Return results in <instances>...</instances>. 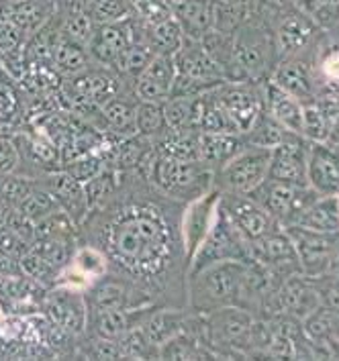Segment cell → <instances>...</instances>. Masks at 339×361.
I'll return each mask as SVG.
<instances>
[{
    "label": "cell",
    "mask_w": 339,
    "mask_h": 361,
    "mask_svg": "<svg viewBox=\"0 0 339 361\" xmlns=\"http://www.w3.org/2000/svg\"><path fill=\"white\" fill-rule=\"evenodd\" d=\"M244 145V139H239V135L201 131L198 135V161L215 173Z\"/></svg>",
    "instance_id": "d4e9b609"
},
{
    "label": "cell",
    "mask_w": 339,
    "mask_h": 361,
    "mask_svg": "<svg viewBox=\"0 0 339 361\" xmlns=\"http://www.w3.org/2000/svg\"><path fill=\"white\" fill-rule=\"evenodd\" d=\"M321 76L325 84L339 88V41L331 45V49L323 56L319 63Z\"/></svg>",
    "instance_id": "681fc988"
},
{
    "label": "cell",
    "mask_w": 339,
    "mask_h": 361,
    "mask_svg": "<svg viewBox=\"0 0 339 361\" xmlns=\"http://www.w3.org/2000/svg\"><path fill=\"white\" fill-rule=\"evenodd\" d=\"M29 155L33 161H39L37 166H52L59 161V152L57 147L47 139V137H31L29 139Z\"/></svg>",
    "instance_id": "7dc6e473"
},
{
    "label": "cell",
    "mask_w": 339,
    "mask_h": 361,
    "mask_svg": "<svg viewBox=\"0 0 339 361\" xmlns=\"http://www.w3.org/2000/svg\"><path fill=\"white\" fill-rule=\"evenodd\" d=\"M41 186H45L47 190L54 194L57 204L66 210L74 223H82L86 212H88V202H86V194L84 186L74 180L66 170L49 171L45 176L43 182H39Z\"/></svg>",
    "instance_id": "ffe728a7"
},
{
    "label": "cell",
    "mask_w": 339,
    "mask_h": 361,
    "mask_svg": "<svg viewBox=\"0 0 339 361\" xmlns=\"http://www.w3.org/2000/svg\"><path fill=\"white\" fill-rule=\"evenodd\" d=\"M135 104L125 100L119 92L114 98L107 100L100 106V116H102V121L111 133L121 135V137L137 135V131H135Z\"/></svg>",
    "instance_id": "f1b7e54d"
},
{
    "label": "cell",
    "mask_w": 339,
    "mask_h": 361,
    "mask_svg": "<svg viewBox=\"0 0 339 361\" xmlns=\"http://www.w3.org/2000/svg\"><path fill=\"white\" fill-rule=\"evenodd\" d=\"M2 326H4V317H2V308H0V331H2Z\"/></svg>",
    "instance_id": "f5cc1de1"
},
{
    "label": "cell",
    "mask_w": 339,
    "mask_h": 361,
    "mask_svg": "<svg viewBox=\"0 0 339 361\" xmlns=\"http://www.w3.org/2000/svg\"><path fill=\"white\" fill-rule=\"evenodd\" d=\"M52 61H54V68L59 74H66L70 78L88 70L90 63H93L86 45H80V43L70 41L66 37L57 39L54 54H52Z\"/></svg>",
    "instance_id": "83f0119b"
},
{
    "label": "cell",
    "mask_w": 339,
    "mask_h": 361,
    "mask_svg": "<svg viewBox=\"0 0 339 361\" xmlns=\"http://www.w3.org/2000/svg\"><path fill=\"white\" fill-rule=\"evenodd\" d=\"M331 116L329 113L315 102L302 104V137H307L313 143H327V137L331 131Z\"/></svg>",
    "instance_id": "e575fe53"
},
{
    "label": "cell",
    "mask_w": 339,
    "mask_h": 361,
    "mask_svg": "<svg viewBox=\"0 0 339 361\" xmlns=\"http://www.w3.org/2000/svg\"><path fill=\"white\" fill-rule=\"evenodd\" d=\"M74 267L78 274H82L90 286L95 284L96 280H100L102 276L109 274V259L105 255V251L96 245H82L72 253V259L68 262Z\"/></svg>",
    "instance_id": "836d02e7"
},
{
    "label": "cell",
    "mask_w": 339,
    "mask_h": 361,
    "mask_svg": "<svg viewBox=\"0 0 339 361\" xmlns=\"http://www.w3.org/2000/svg\"><path fill=\"white\" fill-rule=\"evenodd\" d=\"M135 17L145 27H153L172 17L170 0H131Z\"/></svg>",
    "instance_id": "b9f144b4"
},
{
    "label": "cell",
    "mask_w": 339,
    "mask_h": 361,
    "mask_svg": "<svg viewBox=\"0 0 339 361\" xmlns=\"http://www.w3.org/2000/svg\"><path fill=\"white\" fill-rule=\"evenodd\" d=\"M317 33V25L309 19L304 13L292 8L280 15L274 29V49H276V59L302 54Z\"/></svg>",
    "instance_id": "5bb4252c"
},
{
    "label": "cell",
    "mask_w": 339,
    "mask_h": 361,
    "mask_svg": "<svg viewBox=\"0 0 339 361\" xmlns=\"http://www.w3.org/2000/svg\"><path fill=\"white\" fill-rule=\"evenodd\" d=\"M272 149L244 145L225 166L213 173L215 186L229 194H251L268 180Z\"/></svg>",
    "instance_id": "5b68a950"
},
{
    "label": "cell",
    "mask_w": 339,
    "mask_h": 361,
    "mask_svg": "<svg viewBox=\"0 0 339 361\" xmlns=\"http://www.w3.org/2000/svg\"><path fill=\"white\" fill-rule=\"evenodd\" d=\"M315 290L319 296L321 308H325L331 314H339V278L325 274L321 278H315Z\"/></svg>",
    "instance_id": "7bdbcfd3"
},
{
    "label": "cell",
    "mask_w": 339,
    "mask_h": 361,
    "mask_svg": "<svg viewBox=\"0 0 339 361\" xmlns=\"http://www.w3.org/2000/svg\"><path fill=\"white\" fill-rule=\"evenodd\" d=\"M272 82L288 94L297 96L301 102L313 98V68L301 54L278 59Z\"/></svg>",
    "instance_id": "d6986e66"
},
{
    "label": "cell",
    "mask_w": 339,
    "mask_h": 361,
    "mask_svg": "<svg viewBox=\"0 0 339 361\" xmlns=\"http://www.w3.org/2000/svg\"><path fill=\"white\" fill-rule=\"evenodd\" d=\"M155 306H143V308H117V310H95L88 312L86 319V331L95 339H107L117 341L121 335L131 331L135 326H141L145 317Z\"/></svg>",
    "instance_id": "9a60e30c"
},
{
    "label": "cell",
    "mask_w": 339,
    "mask_h": 361,
    "mask_svg": "<svg viewBox=\"0 0 339 361\" xmlns=\"http://www.w3.org/2000/svg\"><path fill=\"white\" fill-rule=\"evenodd\" d=\"M145 39L155 56H174L184 43V31L174 17L162 20L153 27H145Z\"/></svg>",
    "instance_id": "f546056e"
},
{
    "label": "cell",
    "mask_w": 339,
    "mask_h": 361,
    "mask_svg": "<svg viewBox=\"0 0 339 361\" xmlns=\"http://www.w3.org/2000/svg\"><path fill=\"white\" fill-rule=\"evenodd\" d=\"M198 135L196 129H164L151 139L155 155L176 161H198Z\"/></svg>",
    "instance_id": "cb8c5ba5"
},
{
    "label": "cell",
    "mask_w": 339,
    "mask_h": 361,
    "mask_svg": "<svg viewBox=\"0 0 339 361\" xmlns=\"http://www.w3.org/2000/svg\"><path fill=\"white\" fill-rule=\"evenodd\" d=\"M153 56L155 54H153V49L150 47L148 39L141 37L137 39V41H133L131 45L114 59L111 70L119 78H131V80H135V78L148 68V63H150Z\"/></svg>",
    "instance_id": "4dcf8cb0"
},
{
    "label": "cell",
    "mask_w": 339,
    "mask_h": 361,
    "mask_svg": "<svg viewBox=\"0 0 339 361\" xmlns=\"http://www.w3.org/2000/svg\"><path fill=\"white\" fill-rule=\"evenodd\" d=\"M309 19L317 25V29L329 31L339 25V0H319L317 6L309 13Z\"/></svg>",
    "instance_id": "f6af8a7d"
},
{
    "label": "cell",
    "mask_w": 339,
    "mask_h": 361,
    "mask_svg": "<svg viewBox=\"0 0 339 361\" xmlns=\"http://www.w3.org/2000/svg\"><path fill=\"white\" fill-rule=\"evenodd\" d=\"M247 262L225 259L189 271L186 310L192 314H207L223 306L237 305Z\"/></svg>",
    "instance_id": "7a4b0ae2"
},
{
    "label": "cell",
    "mask_w": 339,
    "mask_h": 361,
    "mask_svg": "<svg viewBox=\"0 0 339 361\" xmlns=\"http://www.w3.org/2000/svg\"><path fill=\"white\" fill-rule=\"evenodd\" d=\"M45 308L52 321L64 329L66 333L80 335L86 331V319H88V306L84 300V292L57 288L56 292L47 294Z\"/></svg>",
    "instance_id": "2e32d148"
},
{
    "label": "cell",
    "mask_w": 339,
    "mask_h": 361,
    "mask_svg": "<svg viewBox=\"0 0 339 361\" xmlns=\"http://www.w3.org/2000/svg\"><path fill=\"white\" fill-rule=\"evenodd\" d=\"M61 209L59 204H57V200L54 198V194L47 190L45 186H41V184H35V188L27 194V198L20 202L19 207H17V212H20L23 216H27L29 221H39V219H43V216H47L49 212H54V210Z\"/></svg>",
    "instance_id": "74e56055"
},
{
    "label": "cell",
    "mask_w": 339,
    "mask_h": 361,
    "mask_svg": "<svg viewBox=\"0 0 339 361\" xmlns=\"http://www.w3.org/2000/svg\"><path fill=\"white\" fill-rule=\"evenodd\" d=\"M170 6L186 37L201 39L213 29L215 0H170Z\"/></svg>",
    "instance_id": "7402d4cb"
},
{
    "label": "cell",
    "mask_w": 339,
    "mask_h": 361,
    "mask_svg": "<svg viewBox=\"0 0 339 361\" xmlns=\"http://www.w3.org/2000/svg\"><path fill=\"white\" fill-rule=\"evenodd\" d=\"M221 209L247 243H254L280 227V223L251 196L221 192Z\"/></svg>",
    "instance_id": "8fae6325"
},
{
    "label": "cell",
    "mask_w": 339,
    "mask_h": 361,
    "mask_svg": "<svg viewBox=\"0 0 339 361\" xmlns=\"http://www.w3.org/2000/svg\"><path fill=\"white\" fill-rule=\"evenodd\" d=\"M178 227L180 223L176 227L170 223L164 207L133 200L113 210L111 219L100 225V245L96 247L105 251L109 269L117 264L125 280L150 292V286L166 280L174 264H186Z\"/></svg>",
    "instance_id": "6da1fadb"
},
{
    "label": "cell",
    "mask_w": 339,
    "mask_h": 361,
    "mask_svg": "<svg viewBox=\"0 0 339 361\" xmlns=\"http://www.w3.org/2000/svg\"><path fill=\"white\" fill-rule=\"evenodd\" d=\"M251 196L258 204H262L280 225H292L302 210L307 209L319 194L311 186H299L290 182H278V180H266L262 186H258Z\"/></svg>",
    "instance_id": "ba28073f"
},
{
    "label": "cell",
    "mask_w": 339,
    "mask_h": 361,
    "mask_svg": "<svg viewBox=\"0 0 339 361\" xmlns=\"http://www.w3.org/2000/svg\"><path fill=\"white\" fill-rule=\"evenodd\" d=\"M309 152H311V143L302 139V135L288 133L282 143H278L272 149L268 178L278 180V182L309 186V176H307Z\"/></svg>",
    "instance_id": "4fadbf2b"
},
{
    "label": "cell",
    "mask_w": 339,
    "mask_h": 361,
    "mask_svg": "<svg viewBox=\"0 0 339 361\" xmlns=\"http://www.w3.org/2000/svg\"><path fill=\"white\" fill-rule=\"evenodd\" d=\"M189 312L180 308H153L145 321L141 323V331L151 347L157 351L164 343L186 329Z\"/></svg>",
    "instance_id": "603a6c76"
},
{
    "label": "cell",
    "mask_w": 339,
    "mask_h": 361,
    "mask_svg": "<svg viewBox=\"0 0 339 361\" xmlns=\"http://www.w3.org/2000/svg\"><path fill=\"white\" fill-rule=\"evenodd\" d=\"M37 182L33 178L19 173H0V204L8 210H15L27 198V194L35 188Z\"/></svg>",
    "instance_id": "8d00e7d4"
},
{
    "label": "cell",
    "mask_w": 339,
    "mask_h": 361,
    "mask_svg": "<svg viewBox=\"0 0 339 361\" xmlns=\"http://www.w3.org/2000/svg\"><path fill=\"white\" fill-rule=\"evenodd\" d=\"M95 31V20L86 11H72L61 25V37L76 41L80 45H86Z\"/></svg>",
    "instance_id": "60d3db41"
},
{
    "label": "cell",
    "mask_w": 339,
    "mask_h": 361,
    "mask_svg": "<svg viewBox=\"0 0 339 361\" xmlns=\"http://www.w3.org/2000/svg\"><path fill=\"white\" fill-rule=\"evenodd\" d=\"M20 149L17 141L0 137V173H17L20 168Z\"/></svg>",
    "instance_id": "c3c4849f"
},
{
    "label": "cell",
    "mask_w": 339,
    "mask_h": 361,
    "mask_svg": "<svg viewBox=\"0 0 339 361\" xmlns=\"http://www.w3.org/2000/svg\"><path fill=\"white\" fill-rule=\"evenodd\" d=\"M219 204H221V190L213 186L201 196L189 200L184 210L180 212L178 231H180V243H182V253H184L186 264H190V259L194 257V253L198 251L210 233L215 219L219 214Z\"/></svg>",
    "instance_id": "52a82bcc"
},
{
    "label": "cell",
    "mask_w": 339,
    "mask_h": 361,
    "mask_svg": "<svg viewBox=\"0 0 339 361\" xmlns=\"http://www.w3.org/2000/svg\"><path fill=\"white\" fill-rule=\"evenodd\" d=\"M31 247L19 233H15L8 225L0 227V255L13 262H19V257Z\"/></svg>",
    "instance_id": "ee69618b"
},
{
    "label": "cell",
    "mask_w": 339,
    "mask_h": 361,
    "mask_svg": "<svg viewBox=\"0 0 339 361\" xmlns=\"http://www.w3.org/2000/svg\"><path fill=\"white\" fill-rule=\"evenodd\" d=\"M286 235L290 237L302 276L321 278L329 271L333 251L339 243V233H321L301 225H286Z\"/></svg>",
    "instance_id": "9c48e42d"
},
{
    "label": "cell",
    "mask_w": 339,
    "mask_h": 361,
    "mask_svg": "<svg viewBox=\"0 0 339 361\" xmlns=\"http://www.w3.org/2000/svg\"><path fill=\"white\" fill-rule=\"evenodd\" d=\"M145 37V25H139L137 17L111 20L95 25L93 37L86 43L88 56L102 68H111L114 59L121 56L133 41Z\"/></svg>",
    "instance_id": "30bf717a"
},
{
    "label": "cell",
    "mask_w": 339,
    "mask_h": 361,
    "mask_svg": "<svg viewBox=\"0 0 339 361\" xmlns=\"http://www.w3.org/2000/svg\"><path fill=\"white\" fill-rule=\"evenodd\" d=\"M215 96L225 109L229 118L237 127L239 135L245 133L254 121L264 111V94L256 90L251 82H221L215 86Z\"/></svg>",
    "instance_id": "7c38bea8"
},
{
    "label": "cell",
    "mask_w": 339,
    "mask_h": 361,
    "mask_svg": "<svg viewBox=\"0 0 339 361\" xmlns=\"http://www.w3.org/2000/svg\"><path fill=\"white\" fill-rule=\"evenodd\" d=\"M72 94L78 100L86 104L102 106L107 100H111L121 92V78L114 74L113 70H84L80 74L72 76Z\"/></svg>",
    "instance_id": "e0dca14e"
},
{
    "label": "cell",
    "mask_w": 339,
    "mask_h": 361,
    "mask_svg": "<svg viewBox=\"0 0 339 361\" xmlns=\"http://www.w3.org/2000/svg\"><path fill=\"white\" fill-rule=\"evenodd\" d=\"M292 225H301L304 228H313V231H321V233H339L338 196L335 194L317 196L307 209L302 210Z\"/></svg>",
    "instance_id": "484cf974"
},
{
    "label": "cell",
    "mask_w": 339,
    "mask_h": 361,
    "mask_svg": "<svg viewBox=\"0 0 339 361\" xmlns=\"http://www.w3.org/2000/svg\"><path fill=\"white\" fill-rule=\"evenodd\" d=\"M25 31H20L19 27L11 20H0V54L2 56H15L23 47L25 41Z\"/></svg>",
    "instance_id": "bcb514c9"
},
{
    "label": "cell",
    "mask_w": 339,
    "mask_h": 361,
    "mask_svg": "<svg viewBox=\"0 0 339 361\" xmlns=\"http://www.w3.org/2000/svg\"><path fill=\"white\" fill-rule=\"evenodd\" d=\"M86 13L95 20V25H100L129 17L133 4L131 0H90V8Z\"/></svg>",
    "instance_id": "ab89813d"
},
{
    "label": "cell",
    "mask_w": 339,
    "mask_h": 361,
    "mask_svg": "<svg viewBox=\"0 0 339 361\" xmlns=\"http://www.w3.org/2000/svg\"><path fill=\"white\" fill-rule=\"evenodd\" d=\"M264 111L274 116L286 131L302 135V102L297 96L288 94L274 82H268L262 90Z\"/></svg>",
    "instance_id": "44dd1931"
},
{
    "label": "cell",
    "mask_w": 339,
    "mask_h": 361,
    "mask_svg": "<svg viewBox=\"0 0 339 361\" xmlns=\"http://www.w3.org/2000/svg\"><path fill=\"white\" fill-rule=\"evenodd\" d=\"M335 196H338V209H339V192H338V194H335Z\"/></svg>",
    "instance_id": "db71d44e"
},
{
    "label": "cell",
    "mask_w": 339,
    "mask_h": 361,
    "mask_svg": "<svg viewBox=\"0 0 339 361\" xmlns=\"http://www.w3.org/2000/svg\"><path fill=\"white\" fill-rule=\"evenodd\" d=\"M145 178L155 190L166 194L168 198L186 202L215 186L213 171L207 170L201 161H176L162 155L153 157Z\"/></svg>",
    "instance_id": "277c9868"
},
{
    "label": "cell",
    "mask_w": 339,
    "mask_h": 361,
    "mask_svg": "<svg viewBox=\"0 0 339 361\" xmlns=\"http://www.w3.org/2000/svg\"><path fill=\"white\" fill-rule=\"evenodd\" d=\"M105 168H107V159H105V155L96 152H88L74 157V159L64 168V170L68 171L74 180H78L80 184H86L88 180L96 178V176L105 170Z\"/></svg>",
    "instance_id": "f35d334b"
},
{
    "label": "cell",
    "mask_w": 339,
    "mask_h": 361,
    "mask_svg": "<svg viewBox=\"0 0 339 361\" xmlns=\"http://www.w3.org/2000/svg\"><path fill=\"white\" fill-rule=\"evenodd\" d=\"M164 129H166L164 104L137 100V104H135V131H137V135L153 139L155 135H160Z\"/></svg>",
    "instance_id": "d590c367"
},
{
    "label": "cell",
    "mask_w": 339,
    "mask_h": 361,
    "mask_svg": "<svg viewBox=\"0 0 339 361\" xmlns=\"http://www.w3.org/2000/svg\"><path fill=\"white\" fill-rule=\"evenodd\" d=\"M276 57L274 35L268 33L264 23L245 20L233 33V54L227 70L229 82H254L272 66Z\"/></svg>",
    "instance_id": "3957f363"
},
{
    "label": "cell",
    "mask_w": 339,
    "mask_h": 361,
    "mask_svg": "<svg viewBox=\"0 0 339 361\" xmlns=\"http://www.w3.org/2000/svg\"><path fill=\"white\" fill-rule=\"evenodd\" d=\"M47 17H49V11L41 0H17L15 4L8 6L4 15V19L15 23L25 33H35L43 27Z\"/></svg>",
    "instance_id": "d6a6232c"
},
{
    "label": "cell",
    "mask_w": 339,
    "mask_h": 361,
    "mask_svg": "<svg viewBox=\"0 0 339 361\" xmlns=\"http://www.w3.org/2000/svg\"><path fill=\"white\" fill-rule=\"evenodd\" d=\"M290 133L286 131L282 125L262 111L260 116L254 121V125L244 133L245 145H254V147H264V149H274L278 143H282L284 137Z\"/></svg>",
    "instance_id": "1f68e13d"
},
{
    "label": "cell",
    "mask_w": 339,
    "mask_h": 361,
    "mask_svg": "<svg viewBox=\"0 0 339 361\" xmlns=\"http://www.w3.org/2000/svg\"><path fill=\"white\" fill-rule=\"evenodd\" d=\"M225 259H242L249 262L251 259V249L245 237L233 227V223L227 219V214L219 204V214L215 219V225L203 241V245L194 253L190 259L189 271H194L198 267H205L215 262H225Z\"/></svg>",
    "instance_id": "8992f818"
},
{
    "label": "cell",
    "mask_w": 339,
    "mask_h": 361,
    "mask_svg": "<svg viewBox=\"0 0 339 361\" xmlns=\"http://www.w3.org/2000/svg\"><path fill=\"white\" fill-rule=\"evenodd\" d=\"M309 186L319 196L339 192V152L325 143H313L309 152Z\"/></svg>",
    "instance_id": "ac0fdd59"
},
{
    "label": "cell",
    "mask_w": 339,
    "mask_h": 361,
    "mask_svg": "<svg viewBox=\"0 0 339 361\" xmlns=\"http://www.w3.org/2000/svg\"><path fill=\"white\" fill-rule=\"evenodd\" d=\"M164 118L168 129H196L201 118V94L170 96L164 102Z\"/></svg>",
    "instance_id": "4316f807"
},
{
    "label": "cell",
    "mask_w": 339,
    "mask_h": 361,
    "mask_svg": "<svg viewBox=\"0 0 339 361\" xmlns=\"http://www.w3.org/2000/svg\"><path fill=\"white\" fill-rule=\"evenodd\" d=\"M17 109V94L11 80L0 72V118H8Z\"/></svg>",
    "instance_id": "f907efd6"
},
{
    "label": "cell",
    "mask_w": 339,
    "mask_h": 361,
    "mask_svg": "<svg viewBox=\"0 0 339 361\" xmlns=\"http://www.w3.org/2000/svg\"><path fill=\"white\" fill-rule=\"evenodd\" d=\"M317 2H319V0H292V6L309 17V13L317 6Z\"/></svg>",
    "instance_id": "816d5d0a"
}]
</instances>
